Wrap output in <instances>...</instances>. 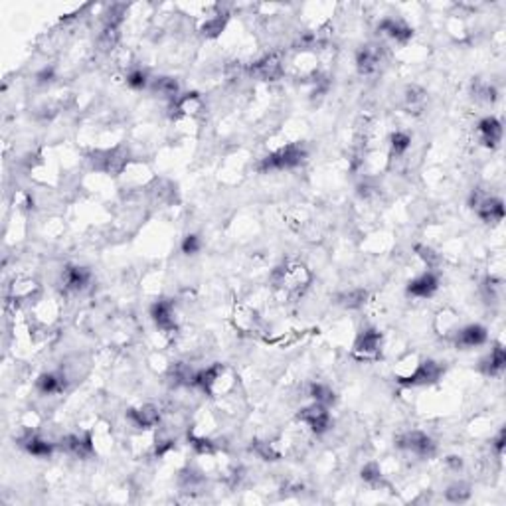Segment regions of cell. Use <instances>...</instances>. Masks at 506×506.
Returning <instances> with one entry per match:
<instances>
[{
	"instance_id": "12",
	"label": "cell",
	"mask_w": 506,
	"mask_h": 506,
	"mask_svg": "<svg viewBox=\"0 0 506 506\" xmlns=\"http://www.w3.org/2000/svg\"><path fill=\"white\" fill-rule=\"evenodd\" d=\"M382 64V50L380 46H362L358 52H356V68L362 75H370L374 71H378Z\"/></svg>"
},
{
	"instance_id": "22",
	"label": "cell",
	"mask_w": 506,
	"mask_h": 506,
	"mask_svg": "<svg viewBox=\"0 0 506 506\" xmlns=\"http://www.w3.org/2000/svg\"><path fill=\"white\" fill-rule=\"evenodd\" d=\"M506 368V352L503 344H496L489 354L480 360V372L487 376H498Z\"/></svg>"
},
{
	"instance_id": "10",
	"label": "cell",
	"mask_w": 506,
	"mask_h": 506,
	"mask_svg": "<svg viewBox=\"0 0 506 506\" xmlns=\"http://www.w3.org/2000/svg\"><path fill=\"white\" fill-rule=\"evenodd\" d=\"M127 419H129V424L133 425V427L147 431V429H152V427L159 425V422H161V411H159L156 406H152V404H143V406L131 408V410L127 411Z\"/></svg>"
},
{
	"instance_id": "29",
	"label": "cell",
	"mask_w": 506,
	"mask_h": 506,
	"mask_svg": "<svg viewBox=\"0 0 506 506\" xmlns=\"http://www.w3.org/2000/svg\"><path fill=\"white\" fill-rule=\"evenodd\" d=\"M152 91L165 97V99H170V101H177L180 97V87H178V82L174 78H156L152 82Z\"/></svg>"
},
{
	"instance_id": "31",
	"label": "cell",
	"mask_w": 506,
	"mask_h": 506,
	"mask_svg": "<svg viewBox=\"0 0 506 506\" xmlns=\"http://www.w3.org/2000/svg\"><path fill=\"white\" fill-rule=\"evenodd\" d=\"M425 103H427V96L422 87L411 85L406 89V107L410 109V113H422L425 109Z\"/></svg>"
},
{
	"instance_id": "42",
	"label": "cell",
	"mask_w": 506,
	"mask_h": 506,
	"mask_svg": "<svg viewBox=\"0 0 506 506\" xmlns=\"http://www.w3.org/2000/svg\"><path fill=\"white\" fill-rule=\"evenodd\" d=\"M52 78H54V69L50 68H46V69H42L40 73H38V82L40 83H48V82H52Z\"/></svg>"
},
{
	"instance_id": "16",
	"label": "cell",
	"mask_w": 506,
	"mask_h": 506,
	"mask_svg": "<svg viewBox=\"0 0 506 506\" xmlns=\"http://www.w3.org/2000/svg\"><path fill=\"white\" fill-rule=\"evenodd\" d=\"M62 447L73 455V457H80V459H85L87 455L96 451L93 449V439H91V433H69L66 437L62 439Z\"/></svg>"
},
{
	"instance_id": "28",
	"label": "cell",
	"mask_w": 506,
	"mask_h": 506,
	"mask_svg": "<svg viewBox=\"0 0 506 506\" xmlns=\"http://www.w3.org/2000/svg\"><path fill=\"white\" fill-rule=\"evenodd\" d=\"M32 315L34 318L42 323V325H52L57 315H60V307L57 302L48 299V301H38L34 307H32Z\"/></svg>"
},
{
	"instance_id": "6",
	"label": "cell",
	"mask_w": 506,
	"mask_h": 506,
	"mask_svg": "<svg viewBox=\"0 0 506 506\" xmlns=\"http://www.w3.org/2000/svg\"><path fill=\"white\" fill-rule=\"evenodd\" d=\"M297 417H299V422L302 425H307L316 435L327 433L330 429V425H332V417H330L329 408L323 406V404H316V401H313L307 408H302Z\"/></svg>"
},
{
	"instance_id": "8",
	"label": "cell",
	"mask_w": 506,
	"mask_h": 506,
	"mask_svg": "<svg viewBox=\"0 0 506 506\" xmlns=\"http://www.w3.org/2000/svg\"><path fill=\"white\" fill-rule=\"evenodd\" d=\"M251 75L261 82H277L285 75V66L279 54H269L251 66Z\"/></svg>"
},
{
	"instance_id": "41",
	"label": "cell",
	"mask_w": 506,
	"mask_h": 506,
	"mask_svg": "<svg viewBox=\"0 0 506 506\" xmlns=\"http://www.w3.org/2000/svg\"><path fill=\"white\" fill-rule=\"evenodd\" d=\"M445 465L449 467L451 471H455V473H459V471L463 469V459H461V457H455V455H451V457H447V459H445Z\"/></svg>"
},
{
	"instance_id": "18",
	"label": "cell",
	"mask_w": 506,
	"mask_h": 506,
	"mask_svg": "<svg viewBox=\"0 0 506 506\" xmlns=\"http://www.w3.org/2000/svg\"><path fill=\"white\" fill-rule=\"evenodd\" d=\"M89 281H91V273L85 267H80V265H68L62 271V283H64V287L68 289V291H73V293L83 291V289L89 285Z\"/></svg>"
},
{
	"instance_id": "24",
	"label": "cell",
	"mask_w": 506,
	"mask_h": 506,
	"mask_svg": "<svg viewBox=\"0 0 506 506\" xmlns=\"http://www.w3.org/2000/svg\"><path fill=\"white\" fill-rule=\"evenodd\" d=\"M443 376V368L435 360H422L419 368L415 372V376L411 378L410 386H427V383L437 382Z\"/></svg>"
},
{
	"instance_id": "2",
	"label": "cell",
	"mask_w": 506,
	"mask_h": 506,
	"mask_svg": "<svg viewBox=\"0 0 506 506\" xmlns=\"http://www.w3.org/2000/svg\"><path fill=\"white\" fill-rule=\"evenodd\" d=\"M313 275L307 269V265H302L299 261H289L285 265L277 267L273 271V287L279 295H285V297H293V295H299L305 289L309 287Z\"/></svg>"
},
{
	"instance_id": "1",
	"label": "cell",
	"mask_w": 506,
	"mask_h": 506,
	"mask_svg": "<svg viewBox=\"0 0 506 506\" xmlns=\"http://www.w3.org/2000/svg\"><path fill=\"white\" fill-rule=\"evenodd\" d=\"M194 383L200 386L208 396L230 397L237 388V374L226 364H214L210 368L196 372Z\"/></svg>"
},
{
	"instance_id": "19",
	"label": "cell",
	"mask_w": 506,
	"mask_h": 506,
	"mask_svg": "<svg viewBox=\"0 0 506 506\" xmlns=\"http://www.w3.org/2000/svg\"><path fill=\"white\" fill-rule=\"evenodd\" d=\"M422 360L424 358L417 354V352H408V354L401 356L396 362V366H394V374H396L397 382L404 383V386H410L411 378L415 376V372L419 368Z\"/></svg>"
},
{
	"instance_id": "20",
	"label": "cell",
	"mask_w": 506,
	"mask_h": 506,
	"mask_svg": "<svg viewBox=\"0 0 506 506\" xmlns=\"http://www.w3.org/2000/svg\"><path fill=\"white\" fill-rule=\"evenodd\" d=\"M172 105H174L178 117H184V119H194V117H198L204 111V101H202V97L198 93L180 96L177 101H172Z\"/></svg>"
},
{
	"instance_id": "23",
	"label": "cell",
	"mask_w": 506,
	"mask_h": 506,
	"mask_svg": "<svg viewBox=\"0 0 506 506\" xmlns=\"http://www.w3.org/2000/svg\"><path fill=\"white\" fill-rule=\"evenodd\" d=\"M20 445L26 449V453H30L32 457H38V459H46V457H50L54 453V443L52 441L40 437V435H36L32 431H28L26 435L22 437Z\"/></svg>"
},
{
	"instance_id": "39",
	"label": "cell",
	"mask_w": 506,
	"mask_h": 506,
	"mask_svg": "<svg viewBox=\"0 0 506 506\" xmlns=\"http://www.w3.org/2000/svg\"><path fill=\"white\" fill-rule=\"evenodd\" d=\"M475 96L482 99V101H494L496 99V91H494L493 85H489V83H477L475 85Z\"/></svg>"
},
{
	"instance_id": "32",
	"label": "cell",
	"mask_w": 506,
	"mask_h": 506,
	"mask_svg": "<svg viewBox=\"0 0 506 506\" xmlns=\"http://www.w3.org/2000/svg\"><path fill=\"white\" fill-rule=\"evenodd\" d=\"M309 396L313 397V401L316 404H323V406H327L329 408L330 404H334V392L330 390L327 383H311V388H309Z\"/></svg>"
},
{
	"instance_id": "7",
	"label": "cell",
	"mask_w": 506,
	"mask_h": 506,
	"mask_svg": "<svg viewBox=\"0 0 506 506\" xmlns=\"http://www.w3.org/2000/svg\"><path fill=\"white\" fill-rule=\"evenodd\" d=\"M473 210L487 224H496V222H503V218H505L503 200L489 196V194H482L480 190L475 192V196H473Z\"/></svg>"
},
{
	"instance_id": "27",
	"label": "cell",
	"mask_w": 506,
	"mask_h": 506,
	"mask_svg": "<svg viewBox=\"0 0 506 506\" xmlns=\"http://www.w3.org/2000/svg\"><path fill=\"white\" fill-rule=\"evenodd\" d=\"M226 22H228V14H210V16H204L198 24V30L204 34L206 38H216L219 36V32L226 28Z\"/></svg>"
},
{
	"instance_id": "34",
	"label": "cell",
	"mask_w": 506,
	"mask_h": 506,
	"mask_svg": "<svg viewBox=\"0 0 506 506\" xmlns=\"http://www.w3.org/2000/svg\"><path fill=\"white\" fill-rule=\"evenodd\" d=\"M366 291L364 289H350V291H346V293H342L341 297H338V301H341L342 307H348V309H358V307H362L364 302H366Z\"/></svg>"
},
{
	"instance_id": "5",
	"label": "cell",
	"mask_w": 506,
	"mask_h": 506,
	"mask_svg": "<svg viewBox=\"0 0 506 506\" xmlns=\"http://www.w3.org/2000/svg\"><path fill=\"white\" fill-rule=\"evenodd\" d=\"M397 447L404 449V451L413 453L415 457H422V459H429L437 451L435 441L424 431H408V433L399 435L397 437Z\"/></svg>"
},
{
	"instance_id": "4",
	"label": "cell",
	"mask_w": 506,
	"mask_h": 506,
	"mask_svg": "<svg viewBox=\"0 0 506 506\" xmlns=\"http://www.w3.org/2000/svg\"><path fill=\"white\" fill-rule=\"evenodd\" d=\"M383 350V334L376 329H366L362 330L358 336H356L354 346H352V356L356 360H376L380 358Z\"/></svg>"
},
{
	"instance_id": "9",
	"label": "cell",
	"mask_w": 506,
	"mask_h": 506,
	"mask_svg": "<svg viewBox=\"0 0 506 506\" xmlns=\"http://www.w3.org/2000/svg\"><path fill=\"white\" fill-rule=\"evenodd\" d=\"M151 316L156 325V330L165 336H170L177 332V316H174V307L172 302L161 299L151 307Z\"/></svg>"
},
{
	"instance_id": "40",
	"label": "cell",
	"mask_w": 506,
	"mask_h": 506,
	"mask_svg": "<svg viewBox=\"0 0 506 506\" xmlns=\"http://www.w3.org/2000/svg\"><path fill=\"white\" fill-rule=\"evenodd\" d=\"M505 441H506V433L505 429H500L498 433H496V437L493 439V445L496 453H498V457H503V453H505Z\"/></svg>"
},
{
	"instance_id": "21",
	"label": "cell",
	"mask_w": 506,
	"mask_h": 506,
	"mask_svg": "<svg viewBox=\"0 0 506 506\" xmlns=\"http://www.w3.org/2000/svg\"><path fill=\"white\" fill-rule=\"evenodd\" d=\"M66 376L60 374V372H46L42 374L40 378L36 380V388L42 396H55V394H62L66 390Z\"/></svg>"
},
{
	"instance_id": "11",
	"label": "cell",
	"mask_w": 506,
	"mask_h": 506,
	"mask_svg": "<svg viewBox=\"0 0 506 506\" xmlns=\"http://www.w3.org/2000/svg\"><path fill=\"white\" fill-rule=\"evenodd\" d=\"M479 143L487 149H496L503 141V123L496 117H485L477 125Z\"/></svg>"
},
{
	"instance_id": "15",
	"label": "cell",
	"mask_w": 506,
	"mask_h": 506,
	"mask_svg": "<svg viewBox=\"0 0 506 506\" xmlns=\"http://www.w3.org/2000/svg\"><path fill=\"white\" fill-rule=\"evenodd\" d=\"M439 287L437 277L433 271H425V273L417 275L415 279H411L410 285H408V293L411 297H417V299H429L435 295V291Z\"/></svg>"
},
{
	"instance_id": "30",
	"label": "cell",
	"mask_w": 506,
	"mask_h": 506,
	"mask_svg": "<svg viewBox=\"0 0 506 506\" xmlns=\"http://www.w3.org/2000/svg\"><path fill=\"white\" fill-rule=\"evenodd\" d=\"M471 485L465 482V480H455L451 482L449 487H447V491H445V498L449 500V503H455V505H463L467 503L469 498H471Z\"/></svg>"
},
{
	"instance_id": "13",
	"label": "cell",
	"mask_w": 506,
	"mask_h": 506,
	"mask_svg": "<svg viewBox=\"0 0 506 506\" xmlns=\"http://www.w3.org/2000/svg\"><path fill=\"white\" fill-rule=\"evenodd\" d=\"M489 338V332L485 327L480 325H467V327H461L459 332L455 334V344L463 350H469V348H477V346H482L485 342Z\"/></svg>"
},
{
	"instance_id": "17",
	"label": "cell",
	"mask_w": 506,
	"mask_h": 506,
	"mask_svg": "<svg viewBox=\"0 0 506 506\" xmlns=\"http://www.w3.org/2000/svg\"><path fill=\"white\" fill-rule=\"evenodd\" d=\"M433 329L437 332L439 336L443 338H455V334L459 332L461 329V320H459V315L451 311V309H443L439 311L435 318H433Z\"/></svg>"
},
{
	"instance_id": "26",
	"label": "cell",
	"mask_w": 506,
	"mask_h": 506,
	"mask_svg": "<svg viewBox=\"0 0 506 506\" xmlns=\"http://www.w3.org/2000/svg\"><path fill=\"white\" fill-rule=\"evenodd\" d=\"M38 283L34 279H16L12 285H10V301L14 302H24L32 301L38 293Z\"/></svg>"
},
{
	"instance_id": "36",
	"label": "cell",
	"mask_w": 506,
	"mask_h": 506,
	"mask_svg": "<svg viewBox=\"0 0 506 506\" xmlns=\"http://www.w3.org/2000/svg\"><path fill=\"white\" fill-rule=\"evenodd\" d=\"M127 85L131 87V89H145L147 85H149V75L143 71V69H131L129 73H127Z\"/></svg>"
},
{
	"instance_id": "35",
	"label": "cell",
	"mask_w": 506,
	"mask_h": 506,
	"mask_svg": "<svg viewBox=\"0 0 506 506\" xmlns=\"http://www.w3.org/2000/svg\"><path fill=\"white\" fill-rule=\"evenodd\" d=\"M360 477H362V480H364L366 485H370V487H380L383 482L382 467L378 465V463H368V465L362 467Z\"/></svg>"
},
{
	"instance_id": "25",
	"label": "cell",
	"mask_w": 506,
	"mask_h": 506,
	"mask_svg": "<svg viewBox=\"0 0 506 506\" xmlns=\"http://www.w3.org/2000/svg\"><path fill=\"white\" fill-rule=\"evenodd\" d=\"M233 323L242 332H253V330H257L260 316L255 313V309H251L249 305H237L233 311Z\"/></svg>"
},
{
	"instance_id": "37",
	"label": "cell",
	"mask_w": 506,
	"mask_h": 506,
	"mask_svg": "<svg viewBox=\"0 0 506 506\" xmlns=\"http://www.w3.org/2000/svg\"><path fill=\"white\" fill-rule=\"evenodd\" d=\"M200 247H202V242H200V237L196 235V233H188L184 240H182V253L184 255H196L198 251H200Z\"/></svg>"
},
{
	"instance_id": "33",
	"label": "cell",
	"mask_w": 506,
	"mask_h": 506,
	"mask_svg": "<svg viewBox=\"0 0 506 506\" xmlns=\"http://www.w3.org/2000/svg\"><path fill=\"white\" fill-rule=\"evenodd\" d=\"M411 147V137L404 131H396L392 137H390V151L394 156H404L406 152L410 151Z\"/></svg>"
},
{
	"instance_id": "38",
	"label": "cell",
	"mask_w": 506,
	"mask_h": 506,
	"mask_svg": "<svg viewBox=\"0 0 506 506\" xmlns=\"http://www.w3.org/2000/svg\"><path fill=\"white\" fill-rule=\"evenodd\" d=\"M415 253L419 255V260L424 261L425 265L429 267V269H433L435 265L439 263V255L431 249V247L427 246H415Z\"/></svg>"
},
{
	"instance_id": "14",
	"label": "cell",
	"mask_w": 506,
	"mask_h": 506,
	"mask_svg": "<svg viewBox=\"0 0 506 506\" xmlns=\"http://www.w3.org/2000/svg\"><path fill=\"white\" fill-rule=\"evenodd\" d=\"M378 30L382 32L386 38H390V40L396 42L399 46H406L413 38V30L404 20H396V18H383Z\"/></svg>"
},
{
	"instance_id": "3",
	"label": "cell",
	"mask_w": 506,
	"mask_h": 506,
	"mask_svg": "<svg viewBox=\"0 0 506 506\" xmlns=\"http://www.w3.org/2000/svg\"><path fill=\"white\" fill-rule=\"evenodd\" d=\"M307 151L299 143H287L283 147H279L269 156H265L261 161L260 170L261 172H275V170H291L295 166H299L305 161Z\"/></svg>"
}]
</instances>
